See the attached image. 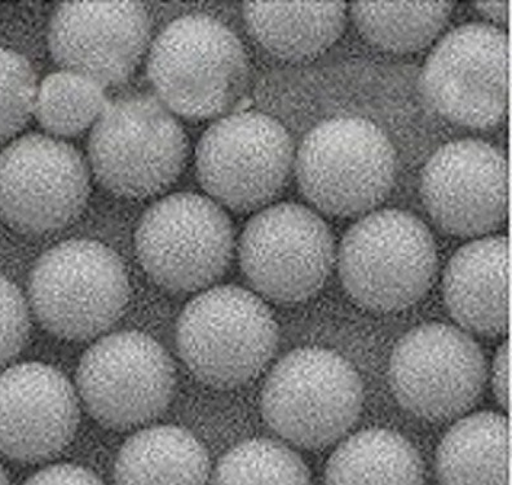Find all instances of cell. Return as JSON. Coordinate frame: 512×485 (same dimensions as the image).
I'll return each instance as SVG.
<instances>
[{
    "label": "cell",
    "instance_id": "3957f363",
    "mask_svg": "<svg viewBox=\"0 0 512 485\" xmlns=\"http://www.w3.org/2000/svg\"><path fill=\"white\" fill-rule=\"evenodd\" d=\"M188 158L187 134L175 114L152 95L109 103L92 127L88 160L109 192L140 200L176 182Z\"/></svg>",
    "mask_w": 512,
    "mask_h": 485
},
{
    "label": "cell",
    "instance_id": "6da1fadb",
    "mask_svg": "<svg viewBox=\"0 0 512 485\" xmlns=\"http://www.w3.org/2000/svg\"><path fill=\"white\" fill-rule=\"evenodd\" d=\"M148 76L156 97L188 119L228 116L249 86V57L240 39L213 17L171 22L150 48Z\"/></svg>",
    "mask_w": 512,
    "mask_h": 485
},
{
    "label": "cell",
    "instance_id": "5bb4252c",
    "mask_svg": "<svg viewBox=\"0 0 512 485\" xmlns=\"http://www.w3.org/2000/svg\"><path fill=\"white\" fill-rule=\"evenodd\" d=\"M388 377L401 407L423 420L444 421L461 416L478 400L487 365L469 334L432 323L397 342Z\"/></svg>",
    "mask_w": 512,
    "mask_h": 485
},
{
    "label": "cell",
    "instance_id": "ac0fdd59",
    "mask_svg": "<svg viewBox=\"0 0 512 485\" xmlns=\"http://www.w3.org/2000/svg\"><path fill=\"white\" fill-rule=\"evenodd\" d=\"M510 251L505 236L479 238L453 255L444 273L450 316L470 332L498 337L510 323Z\"/></svg>",
    "mask_w": 512,
    "mask_h": 485
},
{
    "label": "cell",
    "instance_id": "30bf717a",
    "mask_svg": "<svg viewBox=\"0 0 512 485\" xmlns=\"http://www.w3.org/2000/svg\"><path fill=\"white\" fill-rule=\"evenodd\" d=\"M90 167L61 139L21 136L0 153V218L22 235L70 226L90 198Z\"/></svg>",
    "mask_w": 512,
    "mask_h": 485
},
{
    "label": "cell",
    "instance_id": "ffe728a7",
    "mask_svg": "<svg viewBox=\"0 0 512 485\" xmlns=\"http://www.w3.org/2000/svg\"><path fill=\"white\" fill-rule=\"evenodd\" d=\"M114 478L117 485H209L210 458L192 432L149 427L123 444Z\"/></svg>",
    "mask_w": 512,
    "mask_h": 485
},
{
    "label": "cell",
    "instance_id": "83f0119b",
    "mask_svg": "<svg viewBox=\"0 0 512 485\" xmlns=\"http://www.w3.org/2000/svg\"><path fill=\"white\" fill-rule=\"evenodd\" d=\"M24 485H105L86 467L61 464L47 467L26 480Z\"/></svg>",
    "mask_w": 512,
    "mask_h": 485
},
{
    "label": "cell",
    "instance_id": "44dd1931",
    "mask_svg": "<svg viewBox=\"0 0 512 485\" xmlns=\"http://www.w3.org/2000/svg\"><path fill=\"white\" fill-rule=\"evenodd\" d=\"M509 422L481 412L463 418L436 452L440 485H509Z\"/></svg>",
    "mask_w": 512,
    "mask_h": 485
},
{
    "label": "cell",
    "instance_id": "d6986e66",
    "mask_svg": "<svg viewBox=\"0 0 512 485\" xmlns=\"http://www.w3.org/2000/svg\"><path fill=\"white\" fill-rule=\"evenodd\" d=\"M242 12L254 41L286 61L321 55L338 41L347 24L343 2H246Z\"/></svg>",
    "mask_w": 512,
    "mask_h": 485
},
{
    "label": "cell",
    "instance_id": "ba28073f",
    "mask_svg": "<svg viewBox=\"0 0 512 485\" xmlns=\"http://www.w3.org/2000/svg\"><path fill=\"white\" fill-rule=\"evenodd\" d=\"M235 236L231 219L209 197L176 193L145 211L135 249L161 288L188 293L213 285L228 270Z\"/></svg>",
    "mask_w": 512,
    "mask_h": 485
},
{
    "label": "cell",
    "instance_id": "4dcf8cb0",
    "mask_svg": "<svg viewBox=\"0 0 512 485\" xmlns=\"http://www.w3.org/2000/svg\"><path fill=\"white\" fill-rule=\"evenodd\" d=\"M0 485H10L6 473H4L3 467L0 466Z\"/></svg>",
    "mask_w": 512,
    "mask_h": 485
},
{
    "label": "cell",
    "instance_id": "d4e9b609",
    "mask_svg": "<svg viewBox=\"0 0 512 485\" xmlns=\"http://www.w3.org/2000/svg\"><path fill=\"white\" fill-rule=\"evenodd\" d=\"M211 485H311L310 470L285 444L250 439L220 458Z\"/></svg>",
    "mask_w": 512,
    "mask_h": 485
},
{
    "label": "cell",
    "instance_id": "8992f818",
    "mask_svg": "<svg viewBox=\"0 0 512 485\" xmlns=\"http://www.w3.org/2000/svg\"><path fill=\"white\" fill-rule=\"evenodd\" d=\"M364 387L337 352L304 347L282 357L264 383V421L282 439L307 449L337 442L359 418Z\"/></svg>",
    "mask_w": 512,
    "mask_h": 485
},
{
    "label": "cell",
    "instance_id": "f546056e",
    "mask_svg": "<svg viewBox=\"0 0 512 485\" xmlns=\"http://www.w3.org/2000/svg\"><path fill=\"white\" fill-rule=\"evenodd\" d=\"M474 7L484 19L498 25L507 24V19H509V3L506 0H503V2H476Z\"/></svg>",
    "mask_w": 512,
    "mask_h": 485
},
{
    "label": "cell",
    "instance_id": "277c9868",
    "mask_svg": "<svg viewBox=\"0 0 512 485\" xmlns=\"http://www.w3.org/2000/svg\"><path fill=\"white\" fill-rule=\"evenodd\" d=\"M300 192L326 215L368 213L394 188V145L364 118L329 119L308 132L294 158Z\"/></svg>",
    "mask_w": 512,
    "mask_h": 485
},
{
    "label": "cell",
    "instance_id": "9a60e30c",
    "mask_svg": "<svg viewBox=\"0 0 512 485\" xmlns=\"http://www.w3.org/2000/svg\"><path fill=\"white\" fill-rule=\"evenodd\" d=\"M507 196L506 158L485 141L444 145L422 171L423 205L448 235L478 237L496 231L506 220Z\"/></svg>",
    "mask_w": 512,
    "mask_h": 485
},
{
    "label": "cell",
    "instance_id": "8fae6325",
    "mask_svg": "<svg viewBox=\"0 0 512 485\" xmlns=\"http://www.w3.org/2000/svg\"><path fill=\"white\" fill-rule=\"evenodd\" d=\"M509 41L496 26L467 24L445 35L423 66L427 107L454 125L491 129L505 119Z\"/></svg>",
    "mask_w": 512,
    "mask_h": 485
},
{
    "label": "cell",
    "instance_id": "9c48e42d",
    "mask_svg": "<svg viewBox=\"0 0 512 485\" xmlns=\"http://www.w3.org/2000/svg\"><path fill=\"white\" fill-rule=\"evenodd\" d=\"M294 158L293 140L275 118L232 113L203 134L196 151L197 176L216 204L249 213L275 200Z\"/></svg>",
    "mask_w": 512,
    "mask_h": 485
},
{
    "label": "cell",
    "instance_id": "e0dca14e",
    "mask_svg": "<svg viewBox=\"0 0 512 485\" xmlns=\"http://www.w3.org/2000/svg\"><path fill=\"white\" fill-rule=\"evenodd\" d=\"M79 423L72 383L43 363L0 373V453L20 462L50 460L64 451Z\"/></svg>",
    "mask_w": 512,
    "mask_h": 485
},
{
    "label": "cell",
    "instance_id": "2e32d148",
    "mask_svg": "<svg viewBox=\"0 0 512 485\" xmlns=\"http://www.w3.org/2000/svg\"><path fill=\"white\" fill-rule=\"evenodd\" d=\"M149 37V16L138 2H68L52 16L48 46L64 70L105 88L134 74Z\"/></svg>",
    "mask_w": 512,
    "mask_h": 485
},
{
    "label": "cell",
    "instance_id": "484cf974",
    "mask_svg": "<svg viewBox=\"0 0 512 485\" xmlns=\"http://www.w3.org/2000/svg\"><path fill=\"white\" fill-rule=\"evenodd\" d=\"M38 83L29 61L0 47V143L24 129L34 114Z\"/></svg>",
    "mask_w": 512,
    "mask_h": 485
},
{
    "label": "cell",
    "instance_id": "7c38bea8",
    "mask_svg": "<svg viewBox=\"0 0 512 485\" xmlns=\"http://www.w3.org/2000/svg\"><path fill=\"white\" fill-rule=\"evenodd\" d=\"M79 395L101 425L127 430L161 416L174 398V363L160 343L141 332L107 335L83 355Z\"/></svg>",
    "mask_w": 512,
    "mask_h": 485
},
{
    "label": "cell",
    "instance_id": "cb8c5ba5",
    "mask_svg": "<svg viewBox=\"0 0 512 485\" xmlns=\"http://www.w3.org/2000/svg\"><path fill=\"white\" fill-rule=\"evenodd\" d=\"M109 103L104 87L61 70L44 78L38 86L34 114L52 138H75L94 127Z\"/></svg>",
    "mask_w": 512,
    "mask_h": 485
},
{
    "label": "cell",
    "instance_id": "7402d4cb",
    "mask_svg": "<svg viewBox=\"0 0 512 485\" xmlns=\"http://www.w3.org/2000/svg\"><path fill=\"white\" fill-rule=\"evenodd\" d=\"M425 469L414 445L387 429L357 432L331 454L325 485H423Z\"/></svg>",
    "mask_w": 512,
    "mask_h": 485
},
{
    "label": "cell",
    "instance_id": "603a6c76",
    "mask_svg": "<svg viewBox=\"0 0 512 485\" xmlns=\"http://www.w3.org/2000/svg\"><path fill=\"white\" fill-rule=\"evenodd\" d=\"M453 7V2H355L351 16L373 46L392 54H412L438 37Z\"/></svg>",
    "mask_w": 512,
    "mask_h": 485
},
{
    "label": "cell",
    "instance_id": "5b68a950",
    "mask_svg": "<svg viewBox=\"0 0 512 485\" xmlns=\"http://www.w3.org/2000/svg\"><path fill=\"white\" fill-rule=\"evenodd\" d=\"M180 357L207 386L235 388L254 379L275 354L278 328L266 303L224 285L197 295L176 326Z\"/></svg>",
    "mask_w": 512,
    "mask_h": 485
},
{
    "label": "cell",
    "instance_id": "4316f807",
    "mask_svg": "<svg viewBox=\"0 0 512 485\" xmlns=\"http://www.w3.org/2000/svg\"><path fill=\"white\" fill-rule=\"evenodd\" d=\"M29 333L28 303L19 288L0 275V368L20 354Z\"/></svg>",
    "mask_w": 512,
    "mask_h": 485
},
{
    "label": "cell",
    "instance_id": "4fadbf2b",
    "mask_svg": "<svg viewBox=\"0 0 512 485\" xmlns=\"http://www.w3.org/2000/svg\"><path fill=\"white\" fill-rule=\"evenodd\" d=\"M247 281L277 303L307 301L335 262L334 237L319 215L298 204L267 207L249 220L238 245Z\"/></svg>",
    "mask_w": 512,
    "mask_h": 485
},
{
    "label": "cell",
    "instance_id": "52a82bcc",
    "mask_svg": "<svg viewBox=\"0 0 512 485\" xmlns=\"http://www.w3.org/2000/svg\"><path fill=\"white\" fill-rule=\"evenodd\" d=\"M130 281L121 258L91 240L65 241L44 253L29 280L30 307L48 332L85 341L125 312Z\"/></svg>",
    "mask_w": 512,
    "mask_h": 485
},
{
    "label": "cell",
    "instance_id": "7a4b0ae2",
    "mask_svg": "<svg viewBox=\"0 0 512 485\" xmlns=\"http://www.w3.org/2000/svg\"><path fill=\"white\" fill-rule=\"evenodd\" d=\"M343 288L366 310H405L427 293L438 250L426 224L403 210H379L348 229L338 251Z\"/></svg>",
    "mask_w": 512,
    "mask_h": 485
},
{
    "label": "cell",
    "instance_id": "f1b7e54d",
    "mask_svg": "<svg viewBox=\"0 0 512 485\" xmlns=\"http://www.w3.org/2000/svg\"><path fill=\"white\" fill-rule=\"evenodd\" d=\"M493 391L503 409L510 407V345L503 343L493 363Z\"/></svg>",
    "mask_w": 512,
    "mask_h": 485
}]
</instances>
